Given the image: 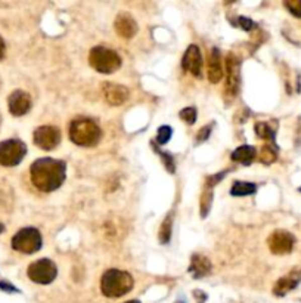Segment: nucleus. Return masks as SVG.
Returning a JSON list of instances; mask_svg holds the SVG:
<instances>
[{
    "label": "nucleus",
    "mask_w": 301,
    "mask_h": 303,
    "mask_svg": "<svg viewBox=\"0 0 301 303\" xmlns=\"http://www.w3.org/2000/svg\"><path fill=\"white\" fill-rule=\"evenodd\" d=\"M66 174V166L62 160L56 158H39L36 160L30 167V176L33 185L43 191V193H52L58 190L65 180Z\"/></svg>",
    "instance_id": "obj_1"
},
{
    "label": "nucleus",
    "mask_w": 301,
    "mask_h": 303,
    "mask_svg": "<svg viewBox=\"0 0 301 303\" xmlns=\"http://www.w3.org/2000/svg\"><path fill=\"white\" fill-rule=\"evenodd\" d=\"M102 136L101 128L90 118L82 117L76 118L69 125V138L76 145L80 147H95Z\"/></svg>",
    "instance_id": "obj_2"
},
{
    "label": "nucleus",
    "mask_w": 301,
    "mask_h": 303,
    "mask_svg": "<svg viewBox=\"0 0 301 303\" xmlns=\"http://www.w3.org/2000/svg\"><path fill=\"white\" fill-rule=\"evenodd\" d=\"M133 288V278L129 272L120 269H109L101 278V291L104 296L115 299L127 294Z\"/></svg>",
    "instance_id": "obj_3"
},
{
    "label": "nucleus",
    "mask_w": 301,
    "mask_h": 303,
    "mask_svg": "<svg viewBox=\"0 0 301 303\" xmlns=\"http://www.w3.org/2000/svg\"><path fill=\"white\" fill-rule=\"evenodd\" d=\"M89 64L92 65L98 73L111 74L121 67V58L112 49H108L104 46H96L89 53Z\"/></svg>",
    "instance_id": "obj_4"
},
{
    "label": "nucleus",
    "mask_w": 301,
    "mask_h": 303,
    "mask_svg": "<svg viewBox=\"0 0 301 303\" xmlns=\"http://www.w3.org/2000/svg\"><path fill=\"white\" fill-rule=\"evenodd\" d=\"M42 234L36 228H22L12 238V247L17 252L25 255H33L42 249Z\"/></svg>",
    "instance_id": "obj_5"
},
{
    "label": "nucleus",
    "mask_w": 301,
    "mask_h": 303,
    "mask_svg": "<svg viewBox=\"0 0 301 303\" xmlns=\"http://www.w3.org/2000/svg\"><path fill=\"white\" fill-rule=\"evenodd\" d=\"M27 154V147L20 139H8L0 142V164L5 167L18 166Z\"/></svg>",
    "instance_id": "obj_6"
},
{
    "label": "nucleus",
    "mask_w": 301,
    "mask_h": 303,
    "mask_svg": "<svg viewBox=\"0 0 301 303\" xmlns=\"http://www.w3.org/2000/svg\"><path fill=\"white\" fill-rule=\"evenodd\" d=\"M28 278L31 281L37 282V284H50L56 278L58 275V268L56 265L49 259H39L36 262H33L30 266H28Z\"/></svg>",
    "instance_id": "obj_7"
},
{
    "label": "nucleus",
    "mask_w": 301,
    "mask_h": 303,
    "mask_svg": "<svg viewBox=\"0 0 301 303\" xmlns=\"http://www.w3.org/2000/svg\"><path fill=\"white\" fill-rule=\"evenodd\" d=\"M226 95L229 99H235L239 92V82H241V73H239V59L232 52L226 58Z\"/></svg>",
    "instance_id": "obj_8"
},
{
    "label": "nucleus",
    "mask_w": 301,
    "mask_h": 303,
    "mask_svg": "<svg viewBox=\"0 0 301 303\" xmlns=\"http://www.w3.org/2000/svg\"><path fill=\"white\" fill-rule=\"evenodd\" d=\"M61 142V132L55 126H40L34 130V144L44 151L55 150Z\"/></svg>",
    "instance_id": "obj_9"
},
{
    "label": "nucleus",
    "mask_w": 301,
    "mask_h": 303,
    "mask_svg": "<svg viewBox=\"0 0 301 303\" xmlns=\"http://www.w3.org/2000/svg\"><path fill=\"white\" fill-rule=\"evenodd\" d=\"M294 243L295 238L291 232L285 231V229H276L275 232L270 234V237L267 239L269 249L273 255H288L292 252L294 249Z\"/></svg>",
    "instance_id": "obj_10"
},
{
    "label": "nucleus",
    "mask_w": 301,
    "mask_h": 303,
    "mask_svg": "<svg viewBox=\"0 0 301 303\" xmlns=\"http://www.w3.org/2000/svg\"><path fill=\"white\" fill-rule=\"evenodd\" d=\"M8 105H9V111L12 115H24L27 114L30 108H31V98L27 92L24 90H14L9 95L8 99Z\"/></svg>",
    "instance_id": "obj_11"
},
{
    "label": "nucleus",
    "mask_w": 301,
    "mask_h": 303,
    "mask_svg": "<svg viewBox=\"0 0 301 303\" xmlns=\"http://www.w3.org/2000/svg\"><path fill=\"white\" fill-rule=\"evenodd\" d=\"M182 65L186 71H189L195 77H201V71H202V58H201V52L199 47L196 44H191L188 47V50L183 55V61Z\"/></svg>",
    "instance_id": "obj_12"
},
{
    "label": "nucleus",
    "mask_w": 301,
    "mask_h": 303,
    "mask_svg": "<svg viewBox=\"0 0 301 303\" xmlns=\"http://www.w3.org/2000/svg\"><path fill=\"white\" fill-rule=\"evenodd\" d=\"M102 90H104V95H105V99L108 101V104L111 105H121L124 104L127 99H129V89L126 86H121V85H115V83H111V82H107L104 86H102Z\"/></svg>",
    "instance_id": "obj_13"
},
{
    "label": "nucleus",
    "mask_w": 301,
    "mask_h": 303,
    "mask_svg": "<svg viewBox=\"0 0 301 303\" xmlns=\"http://www.w3.org/2000/svg\"><path fill=\"white\" fill-rule=\"evenodd\" d=\"M114 28L118 33V36H121L123 39H131L137 33V24L133 20V17L126 12H121L115 18Z\"/></svg>",
    "instance_id": "obj_14"
},
{
    "label": "nucleus",
    "mask_w": 301,
    "mask_h": 303,
    "mask_svg": "<svg viewBox=\"0 0 301 303\" xmlns=\"http://www.w3.org/2000/svg\"><path fill=\"white\" fill-rule=\"evenodd\" d=\"M300 281L301 271H291L289 275H286V277L278 280V282H276L275 287H273V293H275L278 297H282V296H285L286 293H289L291 290H294V288L298 285V282Z\"/></svg>",
    "instance_id": "obj_15"
},
{
    "label": "nucleus",
    "mask_w": 301,
    "mask_h": 303,
    "mask_svg": "<svg viewBox=\"0 0 301 303\" xmlns=\"http://www.w3.org/2000/svg\"><path fill=\"white\" fill-rule=\"evenodd\" d=\"M223 67H221V55L217 47H213L211 53L208 55V80L210 83H218L223 77Z\"/></svg>",
    "instance_id": "obj_16"
},
{
    "label": "nucleus",
    "mask_w": 301,
    "mask_h": 303,
    "mask_svg": "<svg viewBox=\"0 0 301 303\" xmlns=\"http://www.w3.org/2000/svg\"><path fill=\"white\" fill-rule=\"evenodd\" d=\"M211 271V262L202 255H194L192 262L189 266V272L192 274L194 278H202Z\"/></svg>",
    "instance_id": "obj_17"
},
{
    "label": "nucleus",
    "mask_w": 301,
    "mask_h": 303,
    "mask_svg": "<svg viewBox=\"0 0 301 303\" xmlns=\"http://www.w3.org/2000/svg\"><path fill=\"white\" fill-rule=\"evenodd\" d=\"M231 158L237 163H241V164H251L253 160L256 158V148L254 147H250V145H242L237 148L235 151L232 152Z\"/></svg>",
    "instance_id": "obj_18"
},
{
    "label": "nucleus",
    "mask_w": 301,
    "mask_h": 303,
    "mask_svg": "<svg viewBox=\"0 0 301 303\" xmlns=\"http://www.w3.org/2000/svg\"><path fill=\"white\" fill-rule=\"evenodd\" d=\"M257 191V187L254 184H250V182H235L232 185V190H231V194L235 195V197H242V195H251Z\"/></svg>",
    "instance_id": "obj_19"
},
{
    "label": "nucleus",
    "mask_w": 301,
    "mask_h": 303,
    "mask_svg": "<svg viewBox=\"0 0 301 303\" xmlns=\"http://www.w3.org/2000/svg\"><path fill=\"white\" fill-rule=\"evenodd\" d=\"M172 228H173V217L172 215H169V216L164 219V222L161 223V228H160V234H158V237H160V243L166 244V243L170 241V237H172Z\"/></svg>",
    "instance_id": "obj_20"
},
{
    "label": "nucleus",
    "mask_w": 301,
    "mask_h": 303,
    "mask_svg": "<svg viewBox=\"0 0 301 303\" xmlns=\"http://www.w3.org/2000/svg\"><path fill=\"white\" fill-rule=\"evenodd\" d=\"M256 135L261 139L275 142V130L270 128L269 123H257L256 125Z\"/></svg>",
    "instance_id": "obj_21"
},
{
    "label": "nucleus",
    "mask_w": 301,
    "mask_h": 303,
    "mask_svg": "<svg viewBox=\"0 0 301 303\" xmlns=\"http://www.w3.org/2000/svg\"><path fill=\"white\" fill-rule=\"evenodd\" d=\"M211 198H213V190H211V187H207V185H205L204 193L201 195V215L204 217L207 216V213L210 212Z\"/></svg>",
    "instance_id": "obj_22"
},
{
    "label": "nucleus",
    "mask_w": 301,
    "mask_h": 303,
    "mask_svg": "<svg viewBox=\"0 0 301 303\" xmlns=\"http://www.w3.org/2000/svg\"><path fill=\"white\" fill-rule=\"evenodd\" d=\"M258 160L263 164H272L276 160V151L270 147V145H264L261 148V151L258 154Z\"/></svg>",
    "instance_id": "obj_23"
},
{
    "label": "nucleus",
    "mask_w": 301,
    "mask_h": 303,
    "mask_svg": "<svg viewBox=\"0 0 301 303\" xmlns=\"http://www.w3.org/2000/svg\"><path fill=\"white\" fill-rule=\"evenodd\" d=\"M180 118L186 123V125H194L196 120V108L194 107H188V108L180 111Z\"/></svg>",
    "instance_id": "obj_24"
},
{
    "label": "nucleus",
    "mask_w": 301,
    "mask_h": 303,
    "mask_svg": "<svg viewBox=\"0 0 301 303\" xmlns=\"http://www.w3.org/2000/svg\"><path fill=\"white\" fill-rule=\"evenodd\" d=\"M170 138H172V128H170V126H161V128L158 129V135H157L158 144L164 145V144L169 142Z\"/></svg>",
    "instance_id": "obj_25"
},
{
    "label": "nucleus",
    "mask_w": 301,
    "mask_h": 303,
    "mask_svg": "<svg viewBox=\"0 0 301 303\" xmlns=\"http://www.w3.org/2000/svg\"><path fill=\"white\" fill-rule=\"evenodd\" d=\"M283 5L294 17L301 18V0H286Z\"/></svg>",
    "instance_id": "obj_26"
},
{
    "label": "nucleus",
    "mask_w": 301,
    "mask_h": 303,
    "mask_svg": "<svg viewBox=\"0 0 301 303\" xmlns=\"http://www.w3.org/2000/svg\"><path fill=\"white\" fill-rule=\"evenodd\" d=\"M11 188H2L0 185V209H9L11 203H12V197H11Z\"/></svg>",
    "instance_id": "obj_27"
},
{
    "label": "nucleus",
    "mask_w": 301,
    "mask_h": 303,
    "mask_svg": "<svg viewBox=\"0 0 301 303\" xmlns=\"http://www.w3.org/2000/svg\"><path fill=\"white\" fill-rule=\"evenodd\" d=\"M160 155H161V158L164 160V163H166V167H167V170L173 173L174 172V160L172 158V155L169 154V152H158Z\"/></svg>",
    "instance_id": "obj_28"
},
{
    "label": "nucleus",
    "mask_w": 301,
    "mask_h": 303,
    "mask_svg": "<svg viewBox=\"0 0 301 303\" xmlns=\"http://www.w3.org/2000/svg\"><path fill=\"white\" fill-rule=\"evenodd\" d=\"M210 133H211V128H210V126H204L202 129L199 130V133L196 135V142H202V141H205V139L210 136Z\"/></svg>",
    "instance_id": "obj_29"
},
{
    "label": "nucleus",
    "mask_w": 301,
    "mask_h": 303,
    "mask_svg": "<svg viewBox=\"0 0 301 303\" xmlns=\"http://www.w3.org/2000/svg\"><path fill=\"white\" fill-rule=\"evenodd\" d=\"M238 22H239V27H241L242 30L250 31L251 28H254V22L251 21L250 18H244V17H241V18L238 20Z\"/></svg>",
    "instance_id": "obj_30"
},
{
    "label": "nucleus",
    "mask_w": 301,
    "mask_h": 303,
    "mask_svg": "<svg viewBox=\"0 0 301 303\" xmlns=\"http://www.w3.org/2000/svg\"><path fill=\"white\" fill-rule=\"evenodd\" d=\"M0 288L5 290V291H9V293H14V291H18L14 285H11L9 282L6 281H0Z\"/></svg>",
    "instance_id": "obj_31"
},
{
    "label": "nucleus",
    "mask_w": 301,
    "mask_h": 303,
    "mask_svg": "<svg viewBox=\"0 0 301 303\" xmlns=\"http://www.w3.org/2000/svg\"><path fill=\"white\" fill-rule=\"evenodd\" d=\"M5 42H3V39L0 37V59H3V56H5Z\"/></svg>",
    "instance_id": "obj_32"
},
{
    "label": "nucleus",
    "mask_w": 301,
    "mask_h": 303,
    "mask_svg": "<svg viewBox=\"0 0 301 303\" xmlns=\"http://www.w3.org/2000/svg\"><path fill=\"white\" fill-rule=\"evenodd\" d=\"M3 231H5V226H3V225H2V223H0V234H2V232H3Z\"/></svg>",
    "instance_id": "obj_33"
},
{
    "label": "nucleus",
    "mask_w": 301,
    "mask_h": 303,
    "mask_svg": "<svg viewBox=\"0 0 301 303\" xmlns=\"http://www.w3.org/2000/svg\"><path fill=\"white\" fill-rule=\"evenodd\" d=\"M126 303H140V302H139V300H129V302Z\"/></svg>",
    "instance_id": "obj_34"
},
{
    "label": "nucleus",
    "mask_w": 301,
    "mask_h": 303,
    "mask_svg": "<svg viewBox=\"0 0 301 303\" xmlns=\"http://www.w3.org/2000/svg\"><path fill=\"white\" fill-rule=\"evenodd\" d=\"M0 123H2V118H0Z\"/></svg>",
    "instance_id": "obj_35"
},
{
    "label": "nucleus",
    "mask_w": 301,
    "mask_h": 303,
    "mask_svg": "<svg viewBox=\"0 0 301 303\" xmlns=\"http://www.w3.org/2000/svg\"><path fill=\"white\" fill-rule=\"evenodd\" d=\"M300 191H301V188H300Z\"/></svg>",
    "instance_id": "obj_36"
}]
</instances>
